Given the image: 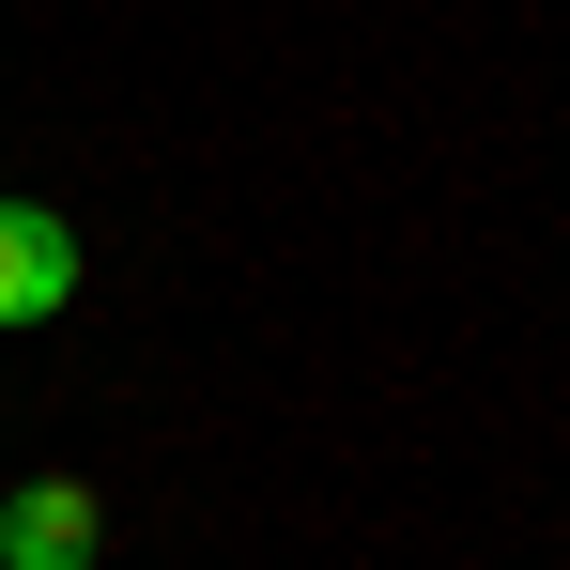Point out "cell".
Instances as JSON below:
<instances>
[{
	"instance_id": "1",
	"label": "cell",
	"mask_w": 570,
	"mask_h": 570,
	"mask_svg": "<svg viewBox=\"0 0 570 570\" xmlns=\"http://www.w3.org/2000/svg\"><path fill=\"white\" fill-rule=\"evenodd\" d=\"M94 540H108L94 478H16L0 493V570H94Z\"/></svg>"
},
{
	"instance_id": "2",
	"label": "cell",
	"mask_w": 570,
	"mask_h": 570,
	"mask_svg": "<svg viewBox=\"0 0 570 570\" xmlns=\"http://www.w3.org/2000/svg\"><path fill=\"white\" fill-rule=\"evenodd\" d=\"M62 293H78V232L47 200H0V324H47Z\"/></svg>"
}]
</instances>
